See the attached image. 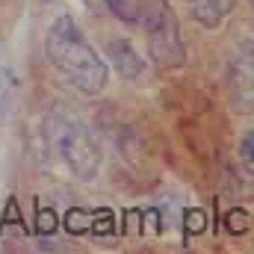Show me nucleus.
I'll return each mask as SVG.
<instances>
[{
	"instance_id": "9",
	"label": "nucleus",
	"mask_w": 254,
	"mask_h": 254,
	"mask_svg": "<svg viewBox=\"0 0 254 254\" xmlns=\"http://www.w3.org/2000/svg\"><path fill=\"white\" fill-rule=\"evenodd\" d=\"M225 225H228L231 234H243V231L249 228V213H246V210H231Z\"/></svg>"
},
{
	"instance_id": "3",
	"label": "nucleus",
	"mask_w": 254,
	"mask_h": 254,
	"mask_svg": "<svg viewBox=\"0 0 254 254\" xmlns=\"http://www.w3.org/2000/svg\"><path fill=\"white\" fill-rule=\"evenodd\" d=\"M139 18L145 24V39H148L151 63L157 68H163V71L181 68L187 63V48H184V39H181V24H178V15L169 6V0H145Z\"/></svg>"
},
{
	"instance_id": "7",
	"label": "nucleus",
	"mask_w": 254,
	"mask_h": 254,
	"mask_svg": "<svg viewBox=\"0 0 254 254\" xmlns=\"http://www.w3.org/2000/svg\"><path fill=\"white\" fill-rule=\"evenodd\" d=\"M18 101H21V77L15 68L0 65V125L12 119V113L18 110Z\"/></svg>"
},
{
	"instance_id": "11",
	"label": "nucleus",
	"mask_w": 254,
	"mask_h": 254,
	"mask_svg": "<svg viewBox=\"0 0 254 254\" xmlns=\"http://www.w3.org/2000/svg\"><path fill=\"white\" fill-rule=\"evenodd\" d=\"M201 228H204V213H201V210H195V213H187V231H195V234H198V231H201Z\"/></svg>"
},
{
	"instance_id": "4",
	"label": "nucleus",
	"mask_w": 254,
	"mask_h": 254,
	"mask_svg": "<svg viewBox=\"0 0 254 254\" xmlns=\"http://www.w3.org/2000/svg\"><path fill=\"white\" fill-rule=\"evenodd\" d=\"M231 98L237 110L252 113V45L231 65Z\"/></svg>"
},
{
	"instance_id": "5",
	"label": "nucleus",
	"mask_w": 254,
	"mask_h": 254,
	"mask_svg": "<svg viewBox=\"0 0 254 254\" xmlns=\"http://www.w3.org/2000/svg\"><path fill=\"white\" fill-rule=\"evenodd\" d=\"M192 18L201 27H219L237 6V0H187Z\"/></svg>"
},
{
	"instance_id": "6",
	"label": "nucleus",
	"mask_w": 254,
	"mask_h": 254,
	"mask_svg": "<svg viewBox=\"0 0 254 254\" xmlns=\"http://www.w3.org/2000/svg\"><path fill=\"white\" fill-rule=\"evenodd\" d=\"M107 54H110V63L116 65V71H119L122 77H127V80L139 77L142 68H145V63L139 60V54L133 51V45L125 42V39H113V42L107 45Z\"/></svg>"
},
{
	"instance_id": "1",
	"label": "nucleus",
	"mask_w": 254,
	"mask_h": 254,
	"mask_svg": "<svg viewBox=\"0 0 254 254\" xmlns=\"http://www.w3.org/2000/svg\"><path fill=\"white\" fill-rule=\"evenodd\" d=\"M42 154L48 166L65 169L74 181H92L101 169V145L83 119L71 113H48L42 119Z\"/></svg>"
},
{
	"instance_id": "10",
	"label": "nucleus",
	"mask_w": 254,
	"mask_h": 254,
	"mask_svg": "<svg viewBox=\"0 0 254 254\" xmlns=\"http://www.w3.org/2000/svg\"><path fill=\"white\" fill-rule=\"evenodd\" d=\"M54 228H57V216H54V213H48V210H45V213H39V231H42V234H51Z\"/></svg>"
},
{
	"instance_id": "2",
	"label": "nucleus",
	"mask_w": 254,
	"mask_h": 254,
	"mask_svg": "<svg viewBox=\"0 0 254 254\" xmlns=\"http://www.w3.org/2000/svg\"><path fill=\"white\" fill-rule=\"evenodd\" d=\"M45 54H48L51 65L80 92H86V95L104 92V86L110 80L107 65L95 54V48L83 39L74 18L63 15L60 21L51 24L48 39H45Z\"/></svg>"
},
{
	"instance_id": "8",
	"label": "nucleus",
	"mask_w": 254,
	"mask_h": 254,
	"mask_svg": "<svg viewBox=\"0 0 254 254\" xmlns=\"http://www.w3.org/2000/svg\"><path fill=\"white\" fill-rule=\"evenodd\" d=\"M104 3H107V9H110L116 18H122V21H139L142 6H145V0H104Z\"/></svg>"
},
{
	"instance_id": "13",
	"label": "nucleus",
	"mask_w": 254,
	"mask_h": 254,
	"mask_svg": "<svg viewBox=\"0 0 254 254\" xmlns=\"http://www.w3.org/2000/svg\"><path fill=\"white\" fill-rule=\"evenodd\" d=\"M83 3H86L92 12H104V9H107V3H104V0H83Z\"/></svg>"
},
{
	"instance_id": "12",
	"label": "nucleus",
	"mask_w": 254,
	"mask_h": 254,
	"mask_svg": "<svg viewBox=\"0 0 254 254\" xmlns=\"http://www.w3.org/2000/svg\"><path fill=\"white\" fill-rule=\"evenodd\" d=\"M240 151H243V157H246V169H252V130L246 133V139H243Z\"/></svg>"
}]
</instances>
